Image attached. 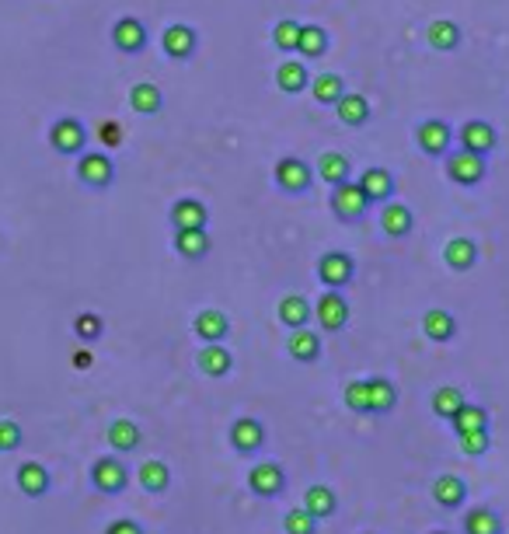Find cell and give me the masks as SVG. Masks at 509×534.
<instances>
[{
  "label": "cell",
  "instance_id": "6da1fadb",
  "mask_svg": "<svg viewBox=\"0 0 509 534\" xmlns=\"http://www.w3.org/2000/svg\"><path fill=\"white\" fill-rule=\"evenodd\" d=\"M328 203H332L335 220H342V224H359V220L370 214V199L363 196V189L356 185L353 178H346V182L332 185Z\"/></svg>",
  "mask_w": 509,
  "mask_h": 534
},
{
  "label": "cell",
  "instance_id": "7a4b0ae2",
  "mask_svg": "<svg viewBox=\"0 0 509 534\" xmlns=\"http://www.w3.org/2000/svg\"><path fill=\"white\" fill-rule=\"evenodd\" d=\"M447 178H451L453 185H464V189H474V185H482L485 175H489V161L482 158V154H474V151H451L447 158Z\"/></svg>",
  "mask_w": 509,
  "mask_h": 534
},
{
  "label": "cell",
  "instance_id": "3957f363",
  "mask_svg": "<svg viewBox=\"0 0 509 534\" xmlns=\"http://www.w3.org/2000/svg\"><path fill=\"white\" fill-rule=\"evenodd\" d=\"M273 178H275V185H279V193H286V196H304L314 185L311 164L304 158H296V154H286V158L275 161Z\"/></svg>",
  "mask_w": 509,
  "mask_h": 534
},
{
  "label": "cell",
  "instance_id": "277c9868",
  "mask_svg": "<svg viewBox=\"0 0 509 534\" xmlns=\"http://www.w3.org/2000/svg\"><path fill=\"white\" fill-rule=\"evenodd\" d=\"M49 147L63 154V158H78L84 154V147H88V130H84V122L74 116H63L57 119L53 126H49Z\"/></svg>",
  "mask_w": 509,
  "mask_h": 534
},
{
  "label": "cell",
  "instance_id": "5b68a950",
  "mask_svg": "<svg viewBox=\"0 0 509 534\" xmlns=\"http://www.w3.org/2000/svg\"><path fill=\"white\" fill-rule=\"evenodd\" d=\"M78 182L101 193V189H109L116 182V164L101 151H84V154H78Z\"/></svg>",
  "mask_w": 509,
  "mask_h": 534
},
{
  "label": "cell",
  "instance_id": "8992f818",
  "mask_svg": "<svg viewBox=\"0 0 509 534\" xmlns=\"http://www.w3.org/2000/svg\"><path fill=\"white\" fill-rule=\"evenodd\" d=\"M415 143H419V151H422L426 158H447V154H451V143H453L451 122H443V119H426V122H419Z\"/></svg>",
  "mask_w": 509,
  "mask_h": 534
},
{
  "label": "cell",
  "instance_id": "52a82bcc",
  "mask_svg": "<svg viewBox=\"0 0 509 534\" xmlns=\"http://www.w3.org/2000/svg\"><path fill=\"white\" fill-rule=\"evenodd\" d=\"M353 277H356V262L349 252H325V256L317 258V279H321V287L342 290L346 283H353Z\"/></svg>",
  "mask_w": 509,
  "mask_h": 534
},
{
  "label": "cell",
  "instance_id": "ba28073f",
  "mask_svg": "<svg viewBox=\"0 0 509 534\" xmlns=\"http://www.w3.org/2000/svg\"><path fill=\"white\" fill-rule=\"evenodd\" d=\"M161 49H164V57L168 59H178V63H185V59L196 57L199 49V36L192 25H168L164 28V36H161Z\"/></svg>",
  "mask_w": 509,
  "mask_h": 534
},
{
  "label": "cell",
  "instance_id": "9c48e42d",
  "mask_svg": "<svg viewBox=\"0 0 509 534\" xmlns=\"http://www.w3.org/2000/svg\"><path fill=\"white\" fill-rule=\"evenodd\" d=\"M91 486L105 496H119L130 486V472H126V465L119 457H99L91 465Z\"/></svg>",
  "mask_w": 509,
  "mask_h": 534
},
{
  "label": "cell",
  "instance_id": "30bf717a",
  "mask_svg": "<svg viewBox=\"0 0 509 534\" xmlns=\"http://www.w3.org/2000/svg\"><path fill=\"white\" fill-rule=\"evenodd\" d=\"M457 140H461L464 151H474V154L489 158L492 151H495V143H499V133H495V126L485 122V119H468V122L457 130Z\"/></svg>",
  "mask_w": 509,
  "mask_h": 534
},
{
  "label": "cell",
  "instance_id": "8fae6325",
  "mask_svg": "<svg viewBox=\"0 0 509 534\" xmlns=\"http://www.w3.org/2000/svg\"><path fill=\"white\" fill-rule=\"evenodd\" d=\"M314 318H317V325L325 332H342L349 325V304H346V297L338 294V290H325V294L317 297Z\"/></svg>",
  "mask_w": 509,
  "mask_h": 534
},
{
  "label": "cell",
  "instance_id": "7c38bea8",
  "mask_svg": "<svg viewBox=\"0 0 509 534\" xmlns=\"http://www.w3.org/2000/svg\"><path fill=\"white\" fill-rule=\"evenodd\" d=\"M147 28H143V21L140 18H119L116 25H112V46H116L122 57H137V53H143L147 49Z\"/></svg>",
  "mask_w": 509,
  "mask_h": 534
},
{
  "label": "cell",
  "instance_id": "4fadbf2b",
  "mask_svg": "<svg viewBox=\"0 0 509 534\" xmlns=\"http://www.w3.org/2000/svg\"><path fill=\"white\" fill-rule=\"evenodd\" d=\"M15 482H18V493L28 496V499H42L49 493L53 478H49V468L42 461H21L18 472H15Z\"/></svg>",
  "mask_w": 509,
  "mask_h": 534
},
{
  "label": "cell",
  "instance_id": "5bb4252c",
  "mask_svg": "<svg viewBox=\"0 0 509 534\" xmlns=\"http://www.w3.org/2000/svg\"><path fill=\"white\" fill-rule=\"evenodd\" d=\"M356 185L363 189V196L370 199V206H380V203L394 199V175L388 168H367L363 175L356 178Z\"/></svg>",
  "mask_w": 509,
  "mask_h": 534
},
{
  "label": "cell",
  "instance_id": "9a60e30c",
  "mask_svg": "<svg viewBox=\"0 0 509 534\" xmlns=\"http://www.w3.org/2000/svg\"><path fill=\"white\" fill-rule=\"evenodd\" d=\"M262 444H265V426H262L258 419H252V415L234 419V426H231V447H234V451L254 455Z\"/></svg>",
  "mask_w": 509,
  "mask_h": 534
},
{
  "label": "cell",
  "instance_id": "2e32d148",
  "mask_svg": "<svg viewBox=\"0 0 509 534\" xmlns=\"http://www.w3.org/2000/svg\"><path fill=\"white\" fill-rule=\"evenodd\" d=\"M248 486H252L254 496H279L286 486V475L275 461H258L248 472Z\"/></svg>",
  "mask_w": 509,
  "mask_h": 534
},
{
  "label": "cell",
  "instance_id": "e0dca14e",
  "mask_svg": "<svg viewBox=\"0 0 509 534\" xmlns=\"http://www.w3.org/2000/svg\"><path fill=\"white\" fill-rule=\"evenodd\" d=\"M380 206H384V210H380V231L388 237H409L411 231H415V217H411V210L405 203L388 199V203H380Z\"/></svg>",
  "mask_w": 509,
  "mask_h": 534
},
{
  "label": "cell",
  "instance_id": "ac0fdd59",
  "mask_svg": "<svg viewBox=\"0 0 509 534\" xmlns=\"http://www.w3.org/2000/svg\"><path fill=\"white\" fill-rule=\"evenodd\" d=\"M171 227L175 231H189V227H206L210 224V210H206V203H199V199H178L175 206H171Z\"/></svg>",
  "mask_w": 509,
  "mask_h": 534
},
{
  "label": "cell",
  "instance_id": "d6986e66",
  "mask_svg": "<svg viewBox=\"0 0 509 534\" xmlns=\"http://www.w3.org/2000/svg\"><path fill=\"white\" fill-rule=\"evenodd\" d=\"M196 363L206 377H227L231 374V367H234V353H231L227 346H220V342H206V346L199 350Z\"/></svg>",
  "mask_w": 509,
  "mask_h": 534
},
{
  "label": "cell",
  "instance_id": "ffe728a7",
  "mask_svg": "<svg viewBox=\"0 0 509 534\" xmlns=\"http://www.w3.org/2000/svg\"><path fill=\"white\" fill-rule=\"evenodd\" d=\"M213 241L206 235V227H189V231H175V252L189 262H199V258L210 256Z\"/></svg>",
  "mask_w": 509,
  "mask_h": 534
},
{
  "label": "cell",
  "instance_id": "44dd1931",
  "mask_svg": "<svg viewBox=\"0 0 509 534\" xmlns=\"http://www.w3.org/2000/svg\"><path fill=\"white\" fill-rule=\"evenodd\" d=\"M192 332H196L203 342H223L227 332H231V318L223 315V311H216V308H206V311H199L196 321H192Z\"/></svg>",
  "mask_w": 509,
  "mask_h": 534
},
{
  "label": "cell",
  "instance_id": "7402d4cb",
  "mask_svg": "<svg viewBox=\"0 0 509 534\" xmlns=\"http://www.w3.org/2000/svg\"><path fill=\"white\" fill-rule=\"evenodd\" d=\"M443 262L451 266L453 273H468L471 266L478 262V245H474L471 237H464V235L451 237V241L443 245Z\"/></svg>",
  "mask_w": 509,
  "mask_h": 534
},
{
  "label": "cell",
  "instance_id": "603a6c76",
  "mask_svg": "<svg viewBox=\"0 0 509 534\" xmlns=\"http://www.w3.org/2000/svg\"><path fill=\"white\" fill-rule=\"evenodd\" d=\"M311 84V74L304 67V59H286L283 67H275V88L283 95H300Z\"/></svg>",
  "mask_w": 509,
  "mask_h": 534
},
{
  "label": "cell",
  "instance_id": "cb8c5ba5",
  "mask_svg": "<svg viewBox=\"0 0 509 534\" xmlns=\"http://www.w3.org/2000/svg\"><path fill=\"white\" fill-rule=\"evenodd\" d=\"M140 440H143V434H140V426L133 419H116V423L109 426V447H112L116 455H133L140 447Z\"/></svg>",
  "mask_w": 509,
  "mask_h": 534
},
{
  "label": "cell",
  "instance_id": "d4e9b609",
  "mask_svg": "<svg viewBox=\"0 0 509 534\" xmlns=\"http://www.w3.org/2000/svg\"><path fill=\"white\" fill-rule=\"evenodd\" d=\"M286 350L296 363H314L321 356V339L311 329H290V339H286Z\"/></svg>",
  "mask_w": 509,
  "mask_h": 534
},
{
  "label": "cell",
  "instance_id": "484cf974",
  "mask_svg": "<svg viewBox=\"0 0 509 534\" xmlns=\"http://www.w3.org/2000/svg\"><path fill=\"white\" fill-rule=\"evenodd\" d=\"M130 105H133L137 116H157L164 109V95H161L157 84L140 80V84H133V91H130Z\"/></svg>",
  "mask_w": 509,
  "mask_h": 534
},
{
  "label": "cell",
  "instance_id": "4316f807",
  "mask_svg": "<svg viewBox=\"0 0 509 534\" xmlns=\"http://www.w3.org/2000/svg\"><path fill=\"white\" fill-rule=\"evenodd\" d=\"M432 499L440 503V507H461L464 499H468V486H464V478H457V475H440L436 482H432Z\"/></svg>",
  "mask_w": 509,
  "mask_h": 534
},
{
  "label": "cell",
  "instance_id": "83f0119b",
  "mask_svg": "<svg viewBox=\"0 0 509 534\" xmlns=\"http://www.w3.org/2000/svg\"><path fill=\"white\" fill-rule=\"evenodd\" d=\"M311 318H314V311H311V304H307V297L290 294L279 300V321H283L286 329H307Z\"/></svg>",
  "mask_w": 509,
  "mask_h": 534
},
{
  "label": "cell",
  "instance_id": "f1b7e54d",
  "mask_svg": "<svg viewBox=\"0 0 509 534\" xmlns=\"http://www.w3.org/2000/svg\"><path fill=\"white\" fill-rule=\"evenodd\" d=\"M422 332H426V339H432V342H451V339L457 336V318H453L451 311H443V308H432V311H426V318H422Z\"/></svg>",
  "mask_w": 509,
  "mask_h": 534
},
{
  "label": "cell",
  "instance_id": "f546056e",
  "mask_svg": "<svg viewBox=\"0 0 509 534\" xmlns=\"http://www.w3.org/2000/svg\"><path fill=\"white\" fill-rule=\"evenodd\" d=\"M338 122H346V126H367V119H370V101L363 99V95H342V99L332 105Z\"/></svg>",
  "mask_w": 509,
  "mask_h": 534
},
{
  "label": "cell",
  "instance_id": "4dcf8cb0",
  "mask_svg": "<svg viewBox=\"0 0 509 534\" xmlns=\"http://www.w3.org/2000/svg\"><path fill=\"white\" fill-rule=\"evenodd\" d=\"M426 39H430L432 49L453 53V49L461 46V28H457V21H451V18H436V21H430V28H426Z\"/></svg>",
  "mask_w": 509,
  "mask_h": 534
},
{
  "label": "cell",
  "instance_id": "1f68e13d",
  "mask_svg": "<svg viewBox=\"0 0 509 534\" xmlns=\"http://www.w3.org/2000/svg\"><path fill=\"white\" fill-rule=\"evenodd\" d=\"M311 95L317 105H335V101L346 95V80L338 78L335 70H325V74H317V78H311Z\"/></svg>",
  "mask_w": 509,
  "mask_h": 534
},
{
  "label": "cell",
  "instance_id": "d6a6232c",
  "mask_svg": "<svg viewBox=\"0 0 509 534\" xmlns=\"http://www.w3.org/2000/svg\"><path fill=\"white\" fill-rule=\"evenodd\" d=\"M304 59H317L328 53V32L321 25H300V39H296V49Z\"/></svg>",
  "mask_w": 509,
  "mask_h": 534
},
{
  "label": "cell",
  "instance_id": "836d02e7",
  "mask_svg": "<svg viewBox=\"0 0 509 534\" xmlns=\"http://www.w3.org/2000/svg\"><path fill=\"white\" fill-rule=\"evenodd\" d=\"M349 175H353V164H349L346 154H338V151H325V154L317 158V178H321V182L338 185V182H346Z\"/></svg>",
  "mask_w": 509,
  "mask_h": 534
},
{
  "label": "cell",
  "instance_id": "e575fe53",
  "mask_svg": "<svg viewBox=\"0 0 509 534\" xmlns=\"http://www.w3.org/2000/svg\"><path fill=\"white\" fill-rule=\"evenodd\" d=\"M140 486L147 489V493H164L168 486H171V472H168V465L164 461H157V457H151V461H143L140 465Z\"/></svg>",
  "mask_w": 509,
  "mask_h": 534
},
{
  "label": "cell",
  "instance_id": "d590c367",
  "mask_svg": "<svg viewBox=\"0 0 509 534\" xmlns=\"http://www.w3.org/2000/svg\"><path fill=\"white\" fill-rule=\"evenodd\" d=\"M464 534H503V520L489 507H474L464 517Z\"/></svg>",
  "mask_w": 509,
  "mask_h": 534
},
{
  "label": "cell",
  "instance_id": "8d00e7d4",
  "mask_svg": "<svg viewBox=\"0 0 509 534\" xmlns=\"http://www.w3.org/2000/svg\"><path fill=\"white\" fill-rule=\"evenodd\" d=\"M451 426L457 436L471 434V430H489V415H485L482 405H468V402H464V405L457 409V415L451 419Z\"/></svg>",
  "mask_w": 509,
  "mask_h": 534
},
{
  "label": "cell",
  "instance_id": "74e56055",
  "mask_svg": "<svg viewBox=\"0 0 509 534\" xmlns=\"http://www.w3.org/2000/svg\"><path fill=\"white\" fill-rule=\"evenodd\" d=\"M335 493L328 489V486H311L307 493H304V510L307 514H314L317 520H325V517H332L335 514Z\"/></svg>",
  "mask_w": 509,
  "mask_h": 534
},
{
  "label": "cell",
  "instance_id": "f35d334b",
  "mask_svg": "<svg viewBox=\"0 0 509 534\" xmlns=\"http://www.w3.org/2000/svg\"><path fill=\"white\" fill-rule=\"evenodd\" d=\"M430 405H432V413L440 415V419H447V423H451L453 415H457V409L464 405V395H461L453 384H443V388H436V392H432Z\"/></svg>",
  "mask_w": 509,
  "mask_h": 534
},
{
  "label": "cell",
  "instance_id": "ab89813d",
  "mask_svg": "<svg viewBox=\"0 0 509 534\" xmlns=\"http://www.w3.org/2000/svg\"><path fill=\"white\" fill-rule=\"evenodd\" d=\"M370 381V413H391L398 392L388 377H367Z\"/></svg>",
  "mask_w": 509,
  "mask_h": 534
},
{
  "label": "cell",
  "instance_id": "60d3db41",
  "mask_svg": "<svg viewBox=\"0 0 509 534\" xmlns=\"http://www.w3.org/2000/svg\"><path fill=\"white\" fill-rule=\"evenodd\" d=\"M296 39H300V21L294 18H279L273 25V42L275 49H283V53H294L296 49Z\"/></svg>",
  "mask_w": 509,
  "mask_h": 534
},
{
  "label": "cell",
  "instance_id": "b9f144b4",
  "mask_svg": "<svg viewBox=\"0 0 509 534\" xmlns=\"http://www.w3.org/2000/svg\"><path fill=\"white\" fill-rule=\"evenodd\" d=\"M101 332H105V321L95 311H84V315L74 318V336L80 342H95V339H101Z\"/></svg>",
  "mask_w": 509,
  "mask_h": 534
},
{
  "label": "cell",
  "instance_id": "7bdbcfd3",
  "mask_svg": "<svg viewBox=\"0 0 509 534\" xmlns=\"http://www.w3.org/2000/svg\"><path fill=\"white\" fill-rule=\"evenodd\" d=\"M346 405L353 413H370V381H349L346 384Z\"/></svg>",
  "mask_w": 509,
  "mask_h": 534
},
{
  "label": "cell",
  "instance_id": "ee69618b",
  "mask_svg": "<svg viewBox=\"0 0 509 534\" xmlns=\"http://www.w3.org/2000/svg\"><path fill=\"white\" fill-rule=\"evenodd\" d=\"M283 531L286 534H314L317 531V517L307 514L304 507H300V510H290V514L283 517Z\"/></svg>",
  "mask_w": 509,
  "mask_h": 534
},
{
  "label": "cell",
  "instance_id": "f6af8a7d",
  "mask_svg": "<svg viewBox=\"0 0 509 534\" xmlns=\"http://www.w3.org/2000/svg\"><path fill=\"white\" fill-rule=\"evenodd\" d=\"M25 444V430L15 419H0V455H11Z\"/></svg>",
  "mask_w": 509,
  "mask_h": 534
},
{
  "label": "cell",
  "instance_id": "bcb514c9",
  "mask_svg": "<svg viewBox=\"0 0 509 534\" xmlns=\"http://www.w3.org/2000/svg\"><path fill=\"white\" fill-rule=\"evenodd\" d=\"M457 444H461L464 455H485L489 444H492V436H489V430H471V434L457 436Z\"/></svg>",
  "mask_w": 509,
  "mask_h": 534
},
{
  "label": "cell",
  "instance_id": "7dc6e473",
  "mask_svg": "<svg viewBox=\"0 0 509 534\" xmlns=\"http://www.w3.org/2000/svg\"><path fill=\"white\" fill-rule=\"evenodd\" d=\"M99 137L105 147H119V143H122V126H119V122H101Z\"/></svg>",
  "mask_w": 509,
  "mask_h": 534
},
{
  "label": "cell",
  "instance_id": "c3c4849f",
  "mask_svg": "<svg viewBox=\"0 0 509 534\" xmlns=\"http://www.w3.org/2000/svg\"><path fill=\"white\" fill-rule=\"evenodd\" d=\"M105 534H143V528H140L137 520H130V517H119V520H112L105 528Z\"/></svg>",
  "mask_w": 509,
  "mask_h": 534
},
{
  "label": "cell",
  "instance_id": "681fc988",
  "mask_svg": "<svg viewBox=\"0 0 509 534\" xmlns=\"http://www.w3.org/2000/svg\"><path fill=\"white\" fill-rule=\"evenodd\" d=\"M74 367H80V371L91 367V353H88V350H78V353H74Z\"/></svg>",
  "mask_w": 509,
  "mask_h": 534
},
{
  "label": "cell",
  "instance_id": "f907efd6",
  "mask_svg": "<svg viewBox=\"0 0 509 534\" xmlns=\"http://www.w3.org/2000/svg\"><path fill=\"white\" fill-rule=\"evenodd\" d=\"M432 534H447V531H432Z\"/></svg>",
  "mask_w": 509,
  "mask_h": 534
}]
</instances>
